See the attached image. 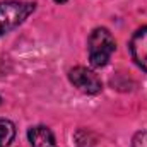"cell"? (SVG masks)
<instances>
[{"instance_id": "5", "label": "cell", "mask_w": 147, "mask_h": 147, "mask_svg": "<svg viewBox=\"0 0 147 147\" xmlns=\"http://www.w3.org/2000/svg\"><path fill=\"white\" fill-rule=\"evenodd\" d=\"M28 137H29L31 147H57L51 130L45 125L31 127L29 132H28Z\"/></svg>"}, {"instance_id": "8", "label": "cell", "mask_w": 147, "mask_h": 147, "mask_svg": "<svg viewBox=\"0 0 147 147\" xmlns=\"http://www.w3.org/2000/svg\"><path fill=\"white\" fill-rule=\"evenodd\" d=\"M55 2H58V3H63V2H67V0H55Z\"/></svg>"}, {"instance_id": "3", "label": "cell", "mask_w": 147, "mask_h": 147, "mask_svg": "<svg viewBox=\"0 0 147 147\" xmlns=\"http://www.w3.org/2000/svg\"><path fill=\"white\" fill-rule=\"evenodd\" d=\"M69 79L74 86L82 91L84 94H98L103 89L101 79L86 67H74L72 70L69 72Z\"/></svg>"}, {"instance_id": "2", "label": "cell", "mask_w": 147, "mask_h": 147, "mask_svg": "<svg viewBox=\"0 0 147 147\" xmlns=\"http://www.w3.org/2000/svg\"><path fill=\"white\" fill-rule=\"evenodd\" d=\"M116 43L115 38L106 28H98L91 33L87 41V50H89V62L92 67H105L115 53Z\"/></svg>"}, {"instance_id": "6", "label": "cell", "mask_w": 147, "mask_h": 147, "mask_svg": "<svg viewBox=\"0 0 147 147\" xmlns=\"http://www.w3.org/2000/svg\"><path fill=\"white\" fill-rule=\"evenodd\" d=\"M16 137V127L12 121L0 118V147H10Z\"/></svg>"}, {"instance_id": "9", "label": "cell", "mask_w": 147, "mask_h": 147, "mask_svg": "<svg viewBox=\"0 0 147 147\" xmlns=\"http://www.w3.org/2000/svg\"><path fill=\"white\" fill-rule=\"evenodd\" d=\"M0 103H2V98H0Z\"/></svg>"}, {"instance_id": "1", "label": "cell", "mask_w": 147, "mask_h": 147, "mask_svg": "<svg viewBox=\"0 0 147 147\" xmlns=\"http://www.w3.org/2000/svg\"><path fill=\"white\" fill-rule=\"evenodd\" d=\"M36 9L34 2H0V36L19 28Z\"/></svg>"}, {"instance_id": "7", "label": "cell", "mask_w": 147, "mask_h": 147, "mask_svg": "<svg viewBox=\"0 0 147 147\" xmlns=\"http://www.w3.org/2000/svg\"><path fill=\"white\" fill-rule=\"evenodd\" d=\"M132 147H147V132H140L134 137Z\"/></svg>"}, {"instance_id": "4", "label": "cell", "mask_w": 147, "mask_h": 147, "mask_svg": "<svg viewBox=\"0 0 147 147\" xmlns=\"http://www.w3.org/2000/svg\"><path fill=\"white\" fill-rule=\"evenodd\" d=\"M130 53L134 62L147 72V28H140L130 39Z\"/></svg>"}]
</instances>
